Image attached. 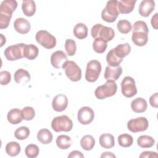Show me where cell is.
Returning <instances> with one entry per match:
<instances>
[{
    "instance_id": "28",
    "label": "cell",
    "mask_w": 158,
    "mask_h": 158,
    "mask_svg": "<svg viewBox=\"0 0 158 158\" xmlns=\"http://www.w3.org/2000/svg\"><path fill=\"white\" fill-rule=\"evenodd\" d=\"M88 29L87 26L83 23H78L73 28V35L79 40H83L87 37Z\"/></svg>"
},
{
    "instance_id": "31",
    "label": "cell",
    "mask_w": 158,
    "mask_h": 158,
    "mask_svg": "<svg viewBox=\"0 0 158 158\" xmlns=\"http://www.w3.org/2000/svg\"><path fill=\"white\" fill-rule=\"evenodd\" d=\"M95 145V139L93 136L86 135L83 136L80 140V146L85 151L91 150Z\"/></svg>"
},
{
    "instance_id": "4",
    "label": "cell",
    "mask_w": 158,
    "mask_h": 158,
    "mask_svg": "<svg viewBox=\"0 0 158 158\" xmlns=\"http://www.w3.org/2000/svg\"><path fill=\"white\" fill-rule=\"evenodd\" d=\"M119 15L117 8V1L111 0L107 2L106 6L101 12L102 20L108 23H112L115 21Z\"/></svg>"
},
{
    "instance_id": "22",
    "label": "cell",
    "mask_w": 158,
    "mask_h": 158,
    "mask_svg": "<svg viewBox=\"0 0 158 158\" xmlns=\"http://www.w3.org/2000/svg\"><path fill=\"white\" fill-rule=\"evenodd\" d=\"M114 54L120 59H123L131 52V46L128 43L120 44L112 49Z\"/></svg>"
},
{
    "instance_id": "2",
    "label": "cell",
    "mask_w": 158,
    "mask_h": 158,
    "mask_svg": "<svg viewBox=\"0 0 158 158\" xmlns=\"http://www.w3.org/2000/svg\"><path fill=\"white\" fill-rule=\"evenodd\" d=\"M117 89V85L115 81L107 80L104 85L96 88L94 94L98 99H104L106 98L115 95Z\"/></svg>"
},
{
    "instance_id": "15",
    "label": "cell",
    "mask_w": 158,
    "mask_h": 158,
    "mask_svg": "<svg viewBox=\"0 0 158 158\" xmlns=\"http://www.w3.org/2000/svg\"><path fill=\"white\" fill-rule=\"evenodd\" d=\"M122 73V68L120 66L111 67L107 65L105 69L104 77L106 80L116 81Z\"/></svg>"
},
{
    "instance_id": "3",
    "label": "cell",
    "mask_w": 158,
    "mask_h": 158,
    "mask_svg": "<svg viewBox=\"0 0 158 158\" xmlns=\"http://www.w3.org/2000/svg\"><path fill=\"white\" fill-rule=\"evenodd\" d=\"M51 128L56 132L70 131L73 128L72 120L65 115L54 117L51 122Z\"/></svg>"
},
{
    "instance_id": "27",
    "label": "cell",
    "mask_w": 158,
    "mask_h": 158,
    "mask_svg": "<svg viewBox=\"0 0 158 158\" xmlns=\"http://www.w3.org/2000/svg\"><path fill=\"white\" fill-rule=\"evenodd\" d=\"M22 9L23 14L27 17L33 16L36 11V4L34 1H23L22 4Z\"/></svg>"
},
{
    "instance_id": "32",
    "label": "cell",
    "mask_w": 158,
    "mask_h": 158,
    "mask_svg": "<svg viewBox=\"0 0 158 158\" xmlns=\"http://www.w3.org/2000/svg\"><path fill=\"white\" fill-rule=\"evenodd\" d=\"M6 153L12 157L19 155L20 152L21 148L20 144L15 141H11L8 143L5 148Z\"/></svg>"
},
{
    "instance_id": "37",
    "label": "cell",
    "mask_w": 158,
    "mask_h": 158,
    "mask_svg": "<svg viewBox=\"0 0 158 158\" xmlns=\"http://www.w3.org/2000/svg\"><path fill=\"white\" fill-rule=\"evenodd\" d=\"M117 27L118 31L122 34H127L132 28L131 23L125 19L119 20L117 24Z\"/></svg>"
},
{
    "instance_id": "5",
    "label": "cell",
    "mask_w": 158,
    "mask_h": 158,
    "mask_svg": "<svg viewBox=\"0 0 158 158\" xmlns=\"http://www.w3.org/2000/svg\"><path fill=\"white\" fill-rule=\"evenodd\" d=\"M101 69V64L98 60H91L88 62L85 72L86 80L90 83L96 81L99 77Z\"/></svg>"
},
{
    "instance_id": "18",
    "label": "cell",
    "mask_w": 158,
    "mask_h": 158,
    "mask_svg": "<svg viewBox=\"0 0 158 158\" xmlns=\"http://www.w3.org/2000/svg\"><path fill=\"white\" fill-rule=\"evenodd\" d=\"M155 8V2L152 0H143L141 2L138 12L139 14L144 17H148Z\"/></svg>"
},
{
    "instance_id": "8",
    "label": "cell",
    "mask_w": 158,
    "mask_h": 158,
    "mask_svg": "<svg viewBox=\"0 0 158 158\" xmlns=\"http://www.w3.org/2000/svg\"><path fill=\"white\" fill-rule=\"evenodd\" d=\"M25 44L19 43L8 46L4 52V56L8 60L14 61L23 57V48Z\"/></svg>"
},
{
    "instance_id": "39",
    "label": "cell",
    "mask_w": 158,
    "mask_h": 158,
    "mask_svg": "<svg viewBox=\"0 0 158 158\" xmlns=\"http://www.w3.org/2000/svg\"><path fill=\"white\" fill-rule=\"evenodd\" d=\"M65 49L68 56H72L75 55L77 51V45L75 41L72 39H67L65 42Z\"/></svg>"
},
{
    "instance_id": "45",
    "label": "cell",
    "mask_w": 158,
    "mask_h": 158,
    "mask_svg": "<svg viewBox=\"0 0 158 158\" xmlns=\"http://www.w3.org/2000/svg\"><path fill=\"white\" fill-rule=\"evenodd\" d=\"M158 155L156 152L153 151H144L143 152L140 156L139 157H157Z\"/></svg>"
},
{
    "instance_id": "9",
    "label": "cell",
    "mask_w": 158,
    "mask_h": 158,
    "mask_svg": "<svg viewBox=\"0 0 158 158\" xmlns=\"http://www.w3.org/2000/svg\"><path fill=\"white\" fill-rule=\"evenodd\" d=\"M122 93L126 98H131L137 93L135 80L129 76L124 77L121 82Z\"/></svg>"
},
{
    "instance_id": "12",
    "label": "cell",
    "mask_w": 158,
    "mask_h": 158,
    "mask_svg": "<svg viewBox=\"0 0 158 158\" xmlns=\"http://www.w3.org/2000/svg\"><path fill=\"white\" fill-rule=\"evenodd\" d=\"M68 60V58L65 53L58 50L54 52L51 56V64L56 69L62 68L64 64Z\"/></svg>"
},
{
    "instance_id": "23",
    "label": "cell",
    "mask_w": 158,
    "mask_h": 158,
    "mask_svg": "<svg viewBox=\"0 0 158 158\" xmlns=\"http://www.w3.org/2000/svg\"><path fill=\"white\" fill-rule=\"evenodd\" d=\"M39 49L36 46L33 44H25L23 48V57L28 60H33L38 56Z\"/></svg>"
},
{
    "instance_id": "48",
    "label": "cell",
    "mask_w": 158,
    "mask_h": 158,
    "mask_svg": "<svg viewBox=\"0 0 158 158\" xmlns=\"http://www.w3.org/2000/svg\"><path fill=\"white\" fill-rule=\"evenodd\" d=\"M101 157H114V158H115L116 156L114 154H112L111 152H104L101 154Z\"/></svg>"
},
{
    "instance_id": "40",
    "label": "cell",
    "mask_w": 158,
    "mask_h": 158,
    "mask_svg": "<svg viewBox=\"0 0 158 158\" xmlns=\"http://www.w3.org/2000/svg\"><path fill=\"white\" fill-rule=\"evenodd\" d=\"M35 115V109L32 107L27 106L22 110V116L25 120H31L33 119Z\"/></svg>"
},
{
    "instance_id": "33",
    "label": "cell",
    "mask_w": 158,
    "mask_h": 158,
    "mask_svg": "<svg viewBox=\"0 0 158 158\" xmlns=\"http://www.w3.org/2000/svg\"><path fill=\"white\" fill-rule=\"evenodd\" d=\"M123 59L118 57L113 52L112 49H110L106 56V61L109 66L117 67L122 62Z\"/></svg>"
},
{
    "instance_id": "26",
    "label": "cell",
    "mask_w": 158,
    "mask_h": 158,
    "mask_svg": "<svg viewBox=\"0 0 158 158\" xmlns=\"http://www.w3.org/2000/svg\"><path fill=\"white\" fill-rule=\"evenodd\" d=\"M53 138V136L51 132L46 129L42 128L38 131L37 133V139L38 140L43 144H48L51 143Z\"/></svg>"
},
{
    "instance_id": "41",
    "label": "cell",
    "mask_w": 158,
    "mask_h": 158,
    "mask_svg": "<svg viewBox=\"0 0 158 158\" xmlns=\"http://www.w3.org/2000/svg\"><path fill=\"white\" fill-rule=\"evenodd\" d=\"M11 80L10 73L8 71H1L0 72V83L1 85H6Z\"/></svg>"
},
{
    "instance_id": "44",
    "label": "cell",
    "mask_w": 158,
    "mask_h": 158,
    "mask_svg": "<svg viewBox=\"0 0 158 158\" xmlns=\"http://www.w3.org/2000/svg\"><path fill=\"white\" fill-rule=\"evenodd\" d=\"M149 103L154 108L158 107V93H156L149 98Z\"/></svg>"
},
{
    "instance_id": "43",
    "label": "cell",
    "mask_w": 158,
    "mask_h": 158,
    "mask_svg": "<svg viewBox=\"0 0 158 158\" xmlns=\"http://www.w3.org/2000/svg\"><path fill=\"white\" fill-rule=\"evenodd\" d=\"M12 16L0 14V28L4 29L8 27Z\"/></svg>"
},
{
    "instance_id": "24",
    "label": "cell",
    "mask_w": 158,
    "mask_h": 158,
    "mask_svg": "<svg viewBox=\"0 0 158 158\" xmlns=\"http://www.w3.org/2000/svg\"><path fill=\"white\" fill-rule=\"evenodd\" d=\"M99 144L105 149H110L115 145L114 137L110 133H103L99 137Z\"/></svg>"
},
{
    "instance_id": "21",
    "label": "cell",
    "mask_w": 158,
    "mask_h": 158,
    "mask_svg": "<svg viewBox=\"0 0 158 158\" xmlns=\"http://www.w3.org/2000/svg\"><path fill=\"white\" fill-rule=\"evenodd\" d=\"M8 122L12 125H17L20 123L22 120V110L17 108H14L10 110L7 115Z\"/></svg>"
},
{
    "instance_id": "16",
    "label": "cell",
    "mask_w": 158,
    "mask_h": 158,
    "mask_svg": "<svg viewBox=\"0 0 158 158\" xmlns=\"http://www.w3.org/2000/svg\"><path fill=\"white\" fill-rule=\"evenodd\" d=\"M15 31L20 34H27L31 29V25L28 20L24 18H17L14 22Z\"/></svg>"
},
{
    "instance_id": "17",
    "label": "cell",
    "mask_w": 158,
    "mask_h": 158,
    "mask_svg": "<svg viewBox=\"0 0 158 158\" xmlns=\"http://www.w3.org/2000/svg\"><path fill=\"white\" fill-rule=\"evenodd\" d=\"M17 2L14 0L3 1L0 6V14L12 16L17 7Z\"/></svg>"
},
{
    "instance_id": "47",
    "label": "cell",
    "mask_w": 158,
    "mask_h": 158,
    "mask_svg": "<svg viewBox=\"0 0 158 158\" xmlns=\"http://www.w3.org/2000/svg\"><path fill=\"white\" fill-rule=\"evenodd\" d=\"M157 19H158V14H157V13H156V14L154 15V16L152 17L151 20V25H152V27L155 30H157V27H158Z\"/></svg>"
},
{
    "instance_id": "30",
    "label": "cell",
    "mask_w": 158,
    "mask_h": 158,
    "mask_svg": "<svg viewBox=\"0 0 158 158\" xmlns=\"http://www.w3.org/2000/svg\"><path fill=\"white\" fill-rule=\"evenodd\" d=\"M155 139L148 135H142L137 139L138 145L142 148H149L154 146Z\"/></svg>"
},
{
    "instance_id": "14",
    "label": "cell",
    "mask_w": 158,
    "mask_h": 158,
    "mask_svg": "<svg viewBox=\"0 0 158 158\" xmlns=\"http://www.w3.org/2000/svg\"><path fill=\"white\" fill-rule=\"evenodd\" d=\"M131 40L136 46H145L148 41V33L142 30L133 31Z\"/></svg>"
},
{
    "instance_id": "13",
    "label": "cell",
    "mask_w": 158,
    "mask_h": 158,
    "mask_svg": "<svg viewBox=\"0 0 158 158\" xmlns=\"http://www.w3.org/2000/svg\"><path fill=\"white\" fill-rule=\"evenodd\" d=\"M68 106V99L65 94H59L56 95L52 100V106L56 112H62Z\"/></svg>"
},
{
    "instance_id": "49",
    "label": "cell",
    "mask_w": 158,
    "mask_h": 158,
    "mask_svg": "<svg viewBox=\"0 0 158 158\" xmlns=\"http://www.w3.org/2000/svg\"><path fill=\"white\" fill-rule=\"evenodd\" d=\"M1 35V47H2L4 44L6 43V38L3 36L2 34H0Z\"/></svg>"
},
{
    "instance_id": "19",
    "label": "cell",
    "mask_w": 158,
    "mask_h": 158,
    "mask_svg": "<svg viewBox=\"0 0 158 158\" xmlns=\"http://www.w3.org/2000/svg\"><path fill=\"white\" fill-rule=\"evenodd\" d=\"M136 1L121 0L117 1V8L119 14H127L133 11L135 8Z\"/></svg>"
},
{
    "instance_id": "29",
    "label": "cell",
    "mask_w": 158,
    "mask_h": 158,
    "mask_svg": "<svg viewBox=\"0 0 158 158\" xmlns=\"http://www.w3.org/2000/svg\"><path fill=\"white\" fill-rule=\"evenodd\" d=\"M56 143L57 146L60 149H67L71 146L72 141L69 136L61 135L57 137Z\"/></svg>"
},
{
    "instance_id": "38",
    "label": "cell",
    "mask_w": 158,
    "mask_h": 158,
    "mask_svg": "<svg viewBox=\"0 0 158 158\" xmlns=\"http://www.w3.org/2000/svg\"><path fill=\"white\" fill-rule=\"evenodd\" d=\"M40 152L39 148L37 145L30 144L27 146L25 149V153L27 157L30 158H35L38 156Z\"/></svg>"
},
{
    "instance_id": "34",
    "label": "cell",
    "mask_w": 158,
    "mask_h": 158,
    "mask_svg": "<svg viewBox=\"0 0 158 158\" xmlns=\"http://www.w3.org/2000/svg\"><path fill=\"white\" fill-rule=\"evenodd\" d=\"M118 143L122 147L128 148L132 145L133 143V138L129 134H122L118 137Z\"/></svg>"
},
{
    "instance_id": "20",
    "label": "cell",
    "mask_w": 158,
    "mask_h": 158,
    "mask_svg": "<svg viewBox=\"0 0 158 158\" xmlns=\"http://www.w3.org/2000/svg\"><path fill=\"white\" fill-rule=\"evenodd\" d=\"M148 104L146 101L142 98H137L131 102V108L136 113H142L146 110Z\"/></svg>"
},
{
    "instance_id": "10",
    "label": "cell",
    "mask_w": 158,
    "mask_h": 158,
    "mask_svg": "<svg viewBox=\"0 0 158 158\" xmlns=\"http://www.w3.org/2000/svg\"><path fill=\"white\" fill-rule=\"evenodd\" d=\"M148 120L144 117H139L131 119L127 123L128 129L133 133L144 131L148 128Z\"/></svg>"
},
{
    "instance_id": "35",
    "label": "cell",
    "mask_w": 158,
    "mask_h": 158,
    "mask_svg": "<svg viewBox=\"0 0 158 158\" xmlns=\"http://www.w3.org/2000/svg\"><path fill=\"white\" fill-rule=\"evenodd\" d=\"M107 46V42L100 38L94 39V41L93 43V48L94 51L99 54L104 52L106 50Z\"/></svg>"
},
{
    "instance_id": "11",
    "label": "cell",
    "mask_w": 158,
    "mask_h": 158,
    "mask_svg": "<svg viewBox=\"0 0 158 158\" xmlns=\"http://www.w3.org/2000/svg\"><path fill=\"white\" fill-rule=\"evenodd\" d=\"M94 118V111L89 107H82L78 111L77 118L78 122L82 125H88L91 123Z\"/></svg>"
},
{
    "instance_id": "36",
    "label": "cell",
    "mask_w": 158,
    "mask_h": 158,
    "mask_svg": "<svg viewBox=\"0 0 158 158\" xmlns=\"http://www.w3.org/2000/svg\"><path fill=\"white\" fill-rule=\"evenodd\" d=\"M30 133V129L27 127L22 126L16 129V130L14 132V136L17 139L23 140L28 137Z\"/></svg>"
},
{
    "instance_id": "42",
    "label": "cell",
    "mask_w": 158,
    "mask_h": 158,
    "mask_svg": "<svg viewBox=\"0 0 158 158\" xmlns=\"http://www.w3.org/2000/svg\"><path fill=\"white\" fill-rule=\"evenodd\" d=\"M135 30H142L146 32H149V29L146 23L142 20H138L134 23L133 31Z\"/></svg>"
},
{
    "instance_id": "46",
    "label": "cell",
    "mask_w": 158,
    "mask_h": 158,
    "mask_svg": "<svg viewBox=\"0 0 158 158\" xmlns=\"http://www.w3.org/2000/svg\"><path fill=\"white\" fill-rule=\"evenodd\" d=\"M69 158H73V157H84L83 154L79 151H72L68 156Z\"/></svg>"
},
{
    "instance_id": "1",
    "label": "cell",
    "mask_w": 158,
    "mask_h": 158,
    "mask_svg": "<svg viewBox=\"0 0 158 158\" xmlns=\"http://www.w3.org/2000/svg\"><path fill=\"white\" fill-rule=\"evenodd\" d=\"M91 35L94 39L100 38L107 43L114 38L115 31L111 27L97 23L91 28Z\"/></svg>"
},
{
    "instance_id": "7",
    "label": "cell",
    "mask_w": 158,
    "mask_h": 158,
    "mask_svg": "<svg viewBox=\"0 0 158 158\" xmlns=\"http://www.w3.org/2000/svg\"><path fill=\"white\" fill-rule=\"evenodd\" d=\"M66 76L72 81H78L81 78V70L80 67L72 60H67L63 65Z\"/></svg>"
},
{
    "instance_id": "6",
    "label": "cell",
    "mask_w": 158,
    "mask_h": 158,
    "mask_svg": "<svg viewBox=\"0 0 158 158\" xmlns=\"http://www.w3.org/2000/svg\"><path fill=\"white\" fill-rule=\"evenodd\" d=\"M36 42L46 49H52L56 45V39L46 30H40L35 35Z\"/></svg>"
},
{
    "instance_id": "25",
    "label": "cell",
    "mask_w": 158,
    "mask_h": 158,
    "mask_svg": "<svg viewBox=\"0 0 158 158\" xmlns=\"http://www.w3.org/2000/svg\"><path fill=\"white\" fill-rule=\"evenodd\" d=\"M14 80L18 84L27 83L30 80V75L27 70L19 69L14 73Z\"/></svg>"
}]
</instances>
